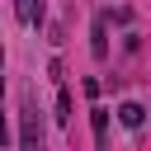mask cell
<instances>
[{
    "mask_svg": "<svg viewBox=\"0 0 151 151\" xmlns=\"http://www.w3.org/2000/svg\"><path fill=\"white\" fill-rule=\"evenodd\" d=\"M19 151H47L42 113H38V104H33V90H24V104H19Z\"/></svg>",
    "mask_w": 151,
    "mask_h": 151,
    "instance_id": "obj_1",
    "label": "cell"
},
{
    "mask_svg": "<svg viewBox=\"0 0 151 151\" xmlns=\"http://www.w3.org/2000/svg\"><path fill=\"white\" fill-rule=\"evenodd\" d=\"M90 52H94V61L109 57V19H104V14L90 24Z\"/></svg>",
    "mask_w": 151,
    "mask_h": 151,
    "instance_id": "obj_2",
    "label": "cell"
},
{
    "mask_svg": "<svg viewBox=\"0 0 151 151\" xmlns=\"http://www.w3.org/2000/svg\"><path fill=\"white\" fill-rule=\"evenodd\" d=\"M90 127H94V146H99V151H109V109H104V104H94V109H90Z\"/></svg>",
    "mask_w": 151,
    "mask_h": 151,
    "instance_id": "obj_3",
    "label": "cell"
},
{
    "mask_svg": "<svg viewBox=\"0 0 151 151\" xmlns=\"http://www.w3.org/2000/svg\"><path fill=\"white\" fill-rule=\"evenodd\" d=\"M118 123H123V127H132V132H137V127H142V123H146V109H142V104H137V99H127V104H118Z\"/></svg>",
    "mask_w": 151,
    "mask_h": 151,
    "instance_id": "obj_4",
    "label": "cell"
},
{
    "mask_svg": "<svg viewBox=\"0 0 151 151\" xmlns=\"http://www.w3.org/2000/svg\"><path fill=\"white\" fill-rule=\"evenodd\" d=\"M19 24H42V0H19Z\"/></svg>",
    "mask_w": 151,
    "mask_h": 151,
    "instance_id": "obj_5",
    "label": "cell"
},
{
    "mask_svg": "<svg viewBox=\"0 0 151 151\" xmlns=\"http://www.w3.org/2000/svg\"><path fill=\"white\" fill-rule=\"evenodd\" d=\"M66 118H71V94L57 90V123H66Z\"/></svg>",
    "mask_w": 151,
    "mask_h": 151,
    "instance_id": "obj_6",
    "label": "cell"
},
{
    "mask_svg": "<svg viewBox=\"0 0 151 151\" xmlns=\"http://www.w3.org/2000/svg\"><path fill=\"white\" fill-rule=\"evenodd\" d=\"M5 137H9V127H5V113H0V146H5Z\"/></svg>",
    "mask_w": 151,
    "mask_h": 151,
    "instance_id": "obj_7",
    "label": "cell"
},
{
    "mask_svg": "<svg viewBox=\"0 0 151 151\" xmlns=\"http://www.w3.org/2000/svg\"><path fill=\"white\" fill-rule=\"evenodd\" d=\"M0 94H5V76H0Z\"/></svg>",
    "mask_w": 151,
    "mask_h": 151,
    "instance_id": "obj_8",
    "label": "cell"
}]
</instances>
